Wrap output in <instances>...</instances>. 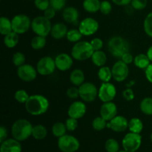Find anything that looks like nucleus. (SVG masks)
Returning <instances> with one entry per match:
<instances>
[{
	"mask_svg": "<svg viewBox=\"0 0 152 152\" xmlns=\"http://www.w3.org/2000/svg\"><path fill=\"white\" fill-rule=\"evenodd\" d=\"M49 101L41 94L31 95L25 104V110L32 116H40L45 114L49 108Z\"/></svg>",
	"mask_w": 152,
	"mask_h": 152,
	"instance_id": "nucleus-1",
	"label": "nucleus"
},
{
	"mask_svg": "<svg viewBox=\"0 0 152 152\" xmlns=\"http://www.w3.org/2000/svg\"><path fill=\"white\" fill-rule=\"evenodd\" d=\"M33 127L31 122L26 119H19L13 123L11 127L12 136L19 142L26 140L32 136Z\"/></svg>",
	"mask_w": 152,
	"mask_h": 152,
	"instance_id": "nucleus-2",
	"label": "nucleus"
},
{
	"mask_svg": "<svg viewBox=\"0 0 152 152\" xmlns=\"http://www.w3.org/2000/svg\"><path fill=\"white\" fill-rule=\"evenodd\" d=\"M108 50L113 56L121 58L124 53L129 52L130 45L123 37L114 36L108 40Z\"/></svg>",
	"mask_w": 152,
	"mask_h": 152,
	"instance_id": "nucleus-3",
	"label": "nucleus"
},
{
	"mask_svg": "<svg viewBox=\"0 0 152 152\" xmlns=\"http://www.w3.org/2000/svg\"><path fill=\"white\" fill-rule=\"evenodd\" d=\"M94 49L89 42L80 41L75 43L71 49V56L77 61H86L91 58Z\"/></svg>",
	"mask_w": 152,
	"mask_h": 152,
	"instance_id": "nucleus-4",
	"label": "nucleus"
},
{
	"mask_svg": "<svg viewBox=\"0 0 152 152\" xmlns=\"http://www.w3.org/2000/svg\"><path fill=\"white\" fill-rule=\"evenodd\" d=\"M52 25L50 19L44 16H38L31 22V30L36 35L46 37L50 34Z\"/></svg>",
	"mask_w": 152,
	"mask_h": 152,
	"instance_id": "nucleus-5",
	"label": "nucleus"
},
{
	"mask_svg": "<svg viewBox=\"0 0 152 152\" xmlns=\"http://www.w3.org/2000/svg\"><path fill=\"white\" fill-rule=\"evenodd\" d=\"M57 145L59 149L62 152H75L80 148V143L75 137L65 134L58 139Z\"/></svg>",
	"mask_w": 152,
	"mask_h": 152,
	"instance_id": "nucleus-6",
	"label": "nucleus"
},
{
	"mask_svg": "<svg viewBox=\"0 0 152 152\" xmlns=\"http://www.w3.org/2000/svg\"><path fill=\"white\" fill-rule=\"evenodd\" d=\"M13 31L18 34H25L31 28V20L28 16L25 14H17L11 19Z\"/></svg>",
	"mask_w": 152,
	"mask_h": 152,
	"instance_id": "nucleus-7",
	"label": "nucleus"
},
{
	"mask_svg": "<svg viewBox=\"0 0 152 152\" xmlns=\"http://www.w3.org/2000/svg\"><path fill=\"white\" fill-rule=\"evenodd\" d=\"M80 97L83 102H92L98 97V91L96 86L91 82H86L79 87Z\"/></svg>",
	"mask_w": 152,
	"mask_h": 152,
	"instance_id": "nucleus-8",
	"label": "nucleus"
},
{
	"mask_svg": "<svg viewBox=\"0 0 152 152\" xmlns=\"http://www.w3.org/2000/svg\"><path fill=\"white\" fill-rule=\"evenodd\" d=\"M142 144V136L140 134L129 132L125 135L122 140L123 148L129 152H135L137 151Z\"/></svg>",
	"mask_w": 152,
	"mask_h": 152,
	"instance_id": "nucleus-9",
	"label": "nucleus"
},
{
	"mask_svg": "<svg viewBox=\"0 0 152 152\" xmlns=\"http://www.w3.org/2000/svg\"><path fill=\"white\" fill-rule=\"evenodd\" d=\"M37 70L39 74L42 76L51 75L56 70L55 60L51 56H43L39 59L37 63Z\"/></svg>",
	"mask_w": 152,
	"mask_h": 152,
	"instance_id": "nucleus-10",
	"label": "nucleus"
},
{
	"mask_svg": "<svg viewBox=\"0 0 152 152\" xmlns=\"http://www.w3.org/2000/svg\"><path fill=\"white\" fill-rule=\"evenodd\" d=\"M99 28V22L91 17L85 18L79 24L78 29L85 37H90L98 31Z\"/></svg>",
	"mask_w": 152,
	"mask_h": 152,
	"instance_id": "nucleus-11",
	"label": "nucleus"
},
{
	"mask_svg": "<svg viewBox=\"0 0 152 152\" xmlns=\"http://www.w3.org/2000/svg\"><path fill=\"white\" fill-rule=\"evenodd\" d=\"M117 95V88L113 83H102L98 91V97L102 102H111Z\"/></svg>",
	"mask_w": 152,
	"mask_h": 152,
	"instance_id": "nucleus-12",
	"label": "nucleus"
},
{
	"mask_svg": "<svg viewBox=\"0 0 152 152\" xmlns=\"http://www.w3.org/2000/svg\"><path fill=\"white\" fill-rule=\"evenodd\" d=\"M113 79L118 83H122L128 78L129 74V65L120 59L116 62L111 68Z\"/></svg>",
	"mask_w": 152,
	"mask_h": 152,
	"instance_id": "nucleus-13",
	"label": "nucleus"
},
{
	"mask_svg": "<svg viewBox=\"0 0 152 152\" xmlns=\"http://www.w3.org/2000/svg\"><path fill=\"white\" fill-rule=\"evenodd\" d=\"M16 74L21 80L29 83L36 80L38 72H37V68H34L32 65L24 64L17 68Z\"/></svg>",
	"mask_w": 152,
	"mask_h": 152,
	"instance_id": "nucleus-14",
	"label": "nucleus"
},
{
	"mask_svg": "<svg viewBox=\"0 0 152 152\" xmlns=\"http://www.w3.org/2000/svg\"><path fill=\"white\" fill-rule=\"evenodd\" d=\"M87 111V107L83 101H74L70 105L68 109V117L71 118L81 119L86 115Z\"/></svg>",
	"mask_w": 152,
	"mask_h": 152,
	"instance_id": "nucleus-15",
	"label": "nucleus"
},
{
	"mask_svg": "<svg viewBox=\"0 0 152 152\" xmlns=\"http://www.w3.org/2000/svg\"><path fill=\"white\" fill-rule=\"evenodd\" d=\"M107 128L115 132H123L129 129V121L122 115H117L107 123Z\"/></svg>",
	"mask_w": 152,
	"mask_h": 152,
	"instance_id": "nucleus-16",
	"label": "nucleus"
},
{
	"mask_svg": "<svg viewBox=\"0 0 152 152\" xmlns=\"http://www.w3.org/2000/svg\"><path fill=\"white\" fill-rule=\"evenodd\" d=\"M99 114L106 121H110L117 115V107L114 102H103L99 109Z\"/></svg>",
	"mask_w": 152,
	"mask_h": 152,
	"instance_id": "nucleus-17",
	"label": "nucleus"
},
{
	"mask_svg": "<svg viewBox=\"0 0 152 152\" xmlns=\"http://www.w3.org/2000/svg\"><path fill=\"white\" fill-rule=\"evenodd\" d=\"M56 67L61 71H66L71 69L73 65V57L65 53H61L54 58Z\"/></svg>",
	"mask_w": 152,
	"mask_h": 152,
	"instance_id": "nucleus-18",
	"label": "nucleus"
},
{
	"mask_svg": "<svg viewBox=\"0 0 152 152\" xmlns=\"http://www.w3.org/2000/svg\"><path fill=\"white\" fill-rule=\"evenodd\" d=\"M0 152H22L20 142L14 138L6 139L1 142Z\"/></svg>",
	"mask_w": 152,
	"mask_h": 152,
	"instance_id": "nucleus-19",
	"label": "nucleus"
},
{
	"mask_svg": "<svg viewBox=\"0 0 152 152\" xmlns=\"http://www.w3.org/2000/svg\"><path fill=\"white\" fill-rule=\"evenodd\" d=\"M68 27L63 22H56L52 25L50 35L54 39H62L64 37H66L68 33Z\"/></svg>",
	"mask_w": 152,
	"mask_h": 152,
	"instance_id": "nucleus-20",
	"label": "nucleus"
},
{
	"mask_svg": "<svg viewBox=\"0 0 152 152\" xmlns=\"http://www.w3.org/2000/svg\"><path fill=\"white\" fill-rule=\"evenodd\" d=\"M80 17L79 10L74 7H67L62 11V19L65 22L69 24H75L78 22Z\"/></svg>",
	"mask_w": 152,
	"mask_h": 152,
	"instance_id": "nucleus-21",
	"label": "nucleus"
},
{
	"mask_svg": "<svg viewBox=\"0 0 152 152\" xmlns=\"http://www.w3.org/2000/svg\"><path fill=\"white\" fill-rule=\"evenodd\" d=\"M70 82L74 85V86L80 87L82 84L85 83V74L81 69L77 68L73 70L70 74L69 77Z\"/></svg>",
	"mask_w": 152,
	"mask_h": 152,
	"instance_id": "nucleus-22",
	"label": "nucleus"
},
{
	"mask_svg": "<svg viewBox=\"0 0 152 152\" xmlns=\"http://www.w3.org/2000/svg\"><path fill=\"white\" fill-rule=\"evenodd\" d=\"M91 59V61L94 65L99 67V68L104 66L107 62L106 54L102 50L94 51Z\"/></svg>",
	"mask_w": 152,
	"mask_h": 152,
	"instance_id": "nucleus-23",
	"label": "nucleus"
},
{
	"mask_svg": "<svg viewBox=\"0 0 152 152\" xmlns=\"http://www.w3.org/2000/svg\"><path fill=\"white\" fill-rule=\"evenodd\" d=\"M19 34L14 31H11L10 33L7 34V35L4 36L3 42L4 45L7 48H13L17 45L19 41Z\"/></svg>",
	"mask_w": 152,
	"mask_h": 152,
	"instance_id": "nucleus-24",
	"label": "nucleus"
},
{
	"mask_svg": "<svg viewBox=\"0 0 152 152\" xmlns=\"http://www.w3.org/2000/svg\"><path fill=\"white\" fill-rule=\"evenodd\" d=\"M101 1L99 0H84L83 2V9L86 12L94 13L99 11Z\"/></svg>",
	"mask_w": 152,
	"mask_h": 152,
	"instance_id": "nucleus-25",
	"label": "nucleus"
},
{
	"mask_svg": "<svg viewBox=\"0 0 152 152\" xmlns=\"http://www.w3.org/2000/svg\"><path fill=\"white\" fill-rule=\"evenodd\" d=\"M151 63L149 58L148 57L147 54H145V53H140L137 55L134 59V64L137 68L140 69L145 70Z\"/></svg>",
	"mask_w": 152,
	"mask_h": 152,
	"instance_id": "nucleus-26",
	"label": "nucleus"
},
{
	"mask_svg": "<svg viewBox=\"0 0 152 152\" xmlns=\"http://www.w3.org/2000/svg\"><path fill=\"white\" fill-rule=\"evenodd\" d=\"M48 135V130L45 126L43 125L39 124L36 125L33 127L32 130V137L35 140H41L45 139Z\"/></svg>",
	"mask_w": 152,
	"mask_h": 152,
	"instance_id": "nucleus-27",
	"label": "nucleus"
},
{
	"mask_svg": "<svg viewBox=\"0 0 152 152\" xmlns=\"http://www.w3.org/2000/svg\"><path fill=\"white\" fill-rule=\"evenodd\" d=\"M97 76L99 80H101L102 83H108L113 78L111 68L108 66H105V65L100 67L98 71Z\"/></svg>",
	"mask_w": 152,
	"mask_h": 152,
	"instance_id": "nucleus-28",
	"label": "nucleus"
},
{
	"mask_svg": "<svg viewBox=\"0 0 152 152\" xmlns=\"http://www.w3.org/2000/svg\"><path fill=\"white\" fill-rule=\"evenodd\" d=\"M129 129L130 132L140 134L143 129L142 121L137 117H133L129 121Z\"/></svg>",
	"mask_w": 152,
	"mask_h": 152,
	"instance_id": "nucleus-29",
	"label": "nucleus"
},
{
	"mask_svg": "<svg viewBox=\"0 0 152 152\" xmlns=\"http://www.w3.org/2000/svg\"><path fill=\"white\" fill-rule=\"evenodd\" d=\"M11 31H13L11 20L6 16H1L0 18V34L5 36Z\"/></svg>",
	"mask_w": 152,
	"mask_h": 152,
	"instance_id": "nucleus-30",
	"label": "nucleus"
},
{
	"mask_svg": "<svg viewBox=\"0 0 152 152\" xmlns=\"http://www.w3.org/2000/svg\"><path fill=\"white\" fill-rule=\"evenodd\" d=\"M47 43L46 37L42 36L36 35L31 41V46L34 50H41L44 48Z\"/></svg>",
	"mask_w": 152,
	"mask_h": 152,
	"instance_id": "nucleus-31",
	"label": "nucleus"
},
{
	"mask_svg": "<svg viewBox=\"0 0 152 152\" xmlns=\"http://www.w3.org/2000/svg\"><path fill=\"white\" fill-rule=\"evenodd\" d=\"M140 108L142 114L152 116V97H145L140 104Z\"/></svg>",
	"mask_w": 152,
	"mask_h": 152,
	"instance_id": "nucleus-32",
	"label": "nucleus"
},
{
	"mask_svg": "<svg viewBox=\"0 0 152 152\" xmlns=\"http://www.w3.org/2000/svg\"><path fill=\"white\" fill-rule=\"evenodd\" d=\"M52 134L54 135L56 137H61L66 134L67 128L65 126V123H62V122H56L52 126Z\"/></svg>",
	"mask_w": 152,
	"mask_h": 152,
	"instance_id": "nucleus-33",
	"label": "nucleus"
},
{
	"mask_svg": "<svg viewBox=\"0 0 152 152\" xmlns=\"http://www.w3.org/2000/svg\"><path fill=\"white\" fill-rule=\"evenodd\" d=\"M83 37V35L79 29H71L67 33L66 39L70 42L77 43L82 39Z\"/></svg>",
	"mask_w": 152,
	"mask_h": 152,
	"instance_id": "nucleus-34",
	"label": "nucleus"
},
{
	"mask_svg": "<svg viewBox=\"0 0 152 152\" xmlns=\"http://www.w3.org/2000/svg\"><path fill=\"white\" fill-rule=\"evenodd\" d=\"M107 123H108V121H106L105 119L99 116V117H96L94 119L91 125L92 128L95 131L100 132V131L104 130L105 128H107Z\"/></svg>",
	"mask_w": 152,
	"mask_h": 152,
	"instance_id": "nucleus-35",
	"label": "nucleus"
},
{
	"mask_svg": "<svg viewBox=\"0 0 152 152\" xmlns=\"http://www.w3.org/2000/svg\"><path fill=\"white\" fill-rule=\"evenodd\" d=\"M105 148L107 152H119L120 144L115 139L110 138L107 140L105 143Z\"/></svg>",
	"mask_w": 152,
	"mask_h": 152,
	"instance_id": "nucleus-36",
	"label": "nucleus"
},
{
	"mask_svg": "<svg viewBox=\"0 0 152 152\" xmlns=\"http://www.w3.org/2000/svg\"><path fill=\"white\" fill-rule=\"evenodd\" d=\"M29 97L30 95L28 94V92L23 89L17 90L14 94V99H16V102H19V103L25 104Z\"/></svg>",
	"mask_w": 152,
	"mask_h": 152,
	"instance_id": "nucleus-37",
	"label": "nucleus"
},
{
	"mask_svg": "<svg viewBox=\"0 0 152 152\" xmlns=\"http://www.w3.org/2000/svg\"><path fill=\"white\" fill-rule=\"evenodd\" d=\"M143 28L146 35L152 38V11L150 12L144 19Z\"/></svg>",
	"mask_w": 152,
	"mask_h": 152,
	"instance_id": "nucleus-38",
	"label": "nucleus"
},
{
	"mask_svg": "<svg viewBox=\"0 0 152 152\" xmlns=\"http://www.w3.org/2000/svg\"><path fill=\"white\" fill-rule=\"evenodd\" d=\"M12 62H13V65L17 68L22 66V65L25 64V54L20 51L16 52L13 53V56H12Z\"/></svg>",
	"mask_w": 152,
	"mask_h": 152,
	"instance_id": "nucleus-39",
	"label": "nucleus"
},
{
	"mask_svg": "<svg viewBox=\"0 0 152 152\" xmlns=\"http://www.w3.org/2000/svg\"><path fill=\"white\" fill-rule=\"evenodd\" d=\"M66 0H50V6L56 11H59L65 8Z\"/></svg>",
	"mask_w": 152,
	"mask_h": 152,
	"instance_id": "nucleus-40",
	"label": "nucleus"
},
{
	"mask_svg": "<svg viewBox=\"0 0 152 152\" xmlns=\"http://www.w3.org/2000/svg\"><path fill=\"white\" fill-rule=\"evenodd\" d=\"M112 10V4L110 1H107V0H104V1H101L100 8H99V11L102 13L103 15H108Z\"/></svg>",
	"mask_w": 152,
	"mask_h": 152,
	"instance_id": "nucleus-41",
	"label": "nucleus"
},
{
	"mask_svg": "<svg viewBox=\"0 0 152 152\" xmlns=\"http://www.w3.org/2000/svg\"><path fill=\"white\" fill-rule=\"evenodd\" d=\"M148 4V0H132L131 5L134 10H142L146 7Z\"/></svg>",
	"mask_w": 152,
	"mask_h": 152,
	"instance_id": "nucleus-42",
	"label": "nucleus"
},
{
	"mask_svg": "<svg viewBox=\"0 0 152 152\" xmlns=\"http://www.w3.org/2000/svg\"><path fill=\"white\" fill-rule=\"evenodd\" d=\"M34 5L38 10L45 11L50 7V0H34Z\"/></svg>",
	"mask_w": 152,
	"mask_h": 152,
	"instance_id": "nucleus-43",
	"label": "nucleus"
},
{
	"mask_svg": "<svg viewBox=\"0 0 152 152\" xmlns=\"http://www.w3.org/2000/svg\"><path fill=\"white\" fill-rule=\"evenodd\" d=\"M65 126H66L67 130L69 132H74L78 127V120L71 117H68L65 121Z\"/></svg>",
	"mask_w": 152,
	"mask_h": 152,
	"instance_id": "nucleus-44",
	"label": "nucleus"
},
{
	"mask_svg": "<svg viewBox=\"0 0 152 152\" xmlns=\"http://www.w3.org/2000/svg\"><path fill=\"white\" fill-rule=\"evenodd\" d=\"M66 94L68 98L71 99H75L77 98L80 97V91H79V87L77 86H71L68 88L66 91Z\"/></svg>",
	"mask_w": 152,
	"mask_h": 152,
	"instance_id": "nucleus-45",
	"label": "nucleus"
},
{
	"mask_svg": "<svg viewBox=\"0 0 152 152\" xmlns=\"http://www.w3.org/2000/svg\"><path fill=\"white\" fill-rule=\"evenodd\" d=\"M92 48H93L94 50H99L103 48V41L100 38H98V37H96V38L93 39L90 42Z\"/></svg>",
	"mask_w": 152,
	"mask_h": 152,
	"instance_id": "nucleus-46",
	"label": "nucleus"
},
{
	"mask_svg": "<svg viewBox=\"0 0 152 152\" xmlns=\"http://www.w3.org/2000/svg\"><path fill=\"white\" fill-rule=\"evenodd\" d=\"M123 96L126 100L127 101H132L134 99V93L132 88H127L123 91Z\"/></svg>",
	"mask_w": 152,
	"mask_h": 152,
	"instance_id": "nucleus-47",
	"label": "nucleus"
},
{
	"mask_svg": "<svg viewBox=\"0 0 152 152\" xmlns=\"http://www.w3.org/2000/svg\"><path fill=\"white\" fill-rule=\"evenodd\" d=\"M56 10H54L53 7H51L50 6L48 8H47L44 11V16H45L47 19L51 20V19H53V18L55 17V16H56Z\"/></svg>",
	"mask_w": 152,
	"mask_h": 152,
	"instance_id": "nucleus-48",
	"label": "nucleus"
},
{
	"mask_svg": "<svg viewBox=\"0 0 152 152\" xmlns=\"http://www.w3.org/2000/svg\"><path fill=\"white\" fill-rule=\"evenodd\" d=\"M134 57L132 56L130 52H127V53H124L121 57V60L126 64H127V65H130L131 63L134 62Z\"/></svg>",
	"mask_w": 152,
	"mask_h": 152,
	"instance_id": "nucleus-49",
	"label": "nucleus"
},
{
	"mask_svg": "<svg viewBox=\"0 0 152 152\" xmlns=\"http://www.w3.org/2000/svg\"><path fill=\"white\" fill-rule=\"evenodd\" d=\"M145 76L147 80L152 84V63L150 64L145 69Z\"/></svg>",
	"mask_w": 152,
	"mask_h": 152,
	"instance_id": "nucleus-50",
	"label": "nucleus"
},
{
	"mask_svg": "<svg viewBox=\"0 0 152 152\" xmlns=\"http://www.w3.org/2000/svg\"><path fill=\"white\" fill-rule=\"evenodd\" d=\"M7 137V128L4 126H0V142H2L6 140Z\"/></svg>",
	"mask_w": 152,
	"mask_h": 152,
	"instance_id": "nucleus-51",
	"label": "nucleus"
},
{
	"mask_svg": "<svg viewBox=\"0 0 152 152\" xmlns=\"http://www.w3.org/2000/svg\"><path fill=\"white\" fill-rule=\"evenodd\" d=\"M114 4L117 6H127L131 4L132 0H111Z\"/></svg>",
	"mask_w": 152,
	"mask_h": 152,
	"instance_id": "nucleus-52",
	"label": "nucleus"
},
{
	"mask_svg": "<svg viewBox=\"0 0 152 152\" xmlns=\"http://www.w3.org/2000/svg\"><path fill=\"white\" fill-rule=\"evenodd\" d=\"M146 54H147V56H148V57L149 58L150 61H151V62L152 63V45L150 46V47L148 48V50H147Z\"/></svg>",
	"mask_w": 152,
	"mask_h": 152,
	"instance_id": "nucleus-53",
	"label": "nucleus"
},
{
	"mask_svg": "<svg viewBox=\"0 0 152 152\" xmlns=\"http://www.w3.org/2000/svg\"><path fill=\"white\" fill-rule=\"evenodd\" d=\"M119 152H129V151H126V150H123V151H120Z\"/></svg>",
	"mask_w": 152,
	"mask_h": 152,
	"instance_id": "nucleus-54",
	"label": "nucleus"
},
{
	"mask_svg": "<svg viewBox=\"0 0 152 152\" xmlns=\"http://www.w3.org/2000/svg\"><path fill=\"white\" fill-rule=\"evenodd\" d=\"M151 141L152 142V133L151 134Z\"/></svg>",
	"mask_w": 152,
	"mask_h": 152,
	"instance_id": "nucleus-55",
	"label": "nucleus"
},
{
	"mask_svg": "<svg viewBox=\"0 0 152 152\" xmlns=\"http://www.w3.org/2000/svg\"><path fill=\"white\" fill-rule=\"evenodd\" d=\"M27 1H31V0H27Z\"/></svg>",
	"mask_w": 152,
	"mask_h": 152,
	"instance_id": "nucleus-56",
	"label": "nucleus"
}]
</instances>
